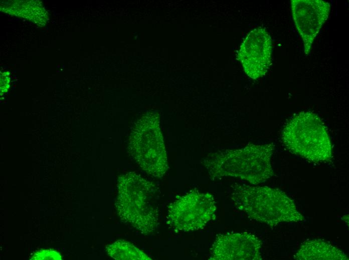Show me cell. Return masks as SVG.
Instances as JSON below:
<instances>
[{"label": "cell", "mask_w": 349, "mask_h": 260, "mask_svg": "<svg viewBox=\"0 0 349 260\" xmlns=\"http://www.w3.org/2000/svg\"><path fill=\"white\" fill-rule=\"evenodd\" d=\"M275 147L273 143L248 144L242 148L209 154L202 164L212 180L229 176L258 184L274 174L271 158Z\"/></svg>", "instance_id": "1"}, {"label": "cell", "mask_w": 349, "mask_h": 260, "mask_svg": "<svg viewBox=\"0 0 349 260\" xmlns=\"http://www.w3.org/2000/svg\"><path fill=\"white\" fill-rule=\"evenodd\" d=\"M117 188L115 206L121 220L145 234L155 231L159 220L157 186L129 172L118 178Z\"/></svg>", "instance_id": "2"}, {"label": "cell", "mask_w": 349, "mask_h": 260, "mask_svg": "<svg viewBox=\"0 0 349 260\" xmlns=\"http://www.w3.org/2000/svg\"><path fill=\"white\" fill-rule=\"evenodd\" d=\"M231 188L233 204L256 221L273 226L304 219L294 201L279 189L238 184Z\"/></svg>", "instance_id": "3"}, {"label": "cell", "mask_w": 349, "mask_h": 260, "mask_svg": "<svg viewBox=\"0 0 349 260\" xmlns=\"http://www.w3.org/2000/svg\"><path fill=\"white\" fill-rule=\"evenodd\" d=\"M284 146L291 152L313 162L332 158V148L327 130L318 115L310 112L294 114L281 133Z\"/></svg>", "instance_id": "4"}, {"label": "cell", "mask_w": 349, "mask_h": 260, "mask_svg": "<svg viewBox=\"0 0 349 260\" xmlns=\"http://www.w3.org/2000/svg\"><path fill=\"white\" fill-rule=\"evenodd\" d=\"M128 150L146 172L159 178L164 175L168 164L158 114H147L136 122L129 136Z\"/></svg>", "instance_id": "5"}, {"label": "cell", "mask_w": 349, "mask_h": 260, "mask_svg": "<svg viewBox=\"0 0 349 260\" xmlns=\"http://www.w3.org/2000/svg\"><path fill=\"white\" fill-rule=\"evenodd\" d=\"M216 209L212 194L192 190L168 206L166 222L178 232L199 230L215 218Z\"/></svg>", "instance_id": "6"}, {"label": "cell", "mask_w": 349, "mask_h": 260, "mask_svg": "<svg viewBox=\"0 0 349 260\" xmlns=\"http://www.w3.org/2000/svg\"><path fill=\"white\" fill-rule=\"evenodd\" d=\"M272 44L264 28L251 30L240 46L237 58L245 74L256 80L264 76L272 64Z\"/></svg>", "instance_id": "7"}, {"label": "cell", "mask_w": 349, "mask_h": 260, "mask_svg": "<svg viewBox=\"0 0 349 260\" xmlns=\"http://www.w3.org/2000/svg\"><path fill=\"white\" fill-rule=\"evenodd\" d=\"M291 4L293 18L303 42L304 52L307 56L328 17L330 4L321 0H292Z\"/></svg>", "instance_id": "8"}, {"label": "cell", "mask_w": 349, "mask_h": 260, "mask_svg": "<svg viewBox=\"0 0 349 260\" xmlns=\"http://www.w3.org/2000/svg\"><path fill=\"white\" fill-rule=\"evenodd\" d=\"M262 242L247 232H228L217 236L211 248L210 260H260Z\"/></svg>", "instance_id": "9"}, {"label": "cell", "mask_w": 349, "mask_h": 260, "mask_svg": "<svg viewBox=\"0 0 349 260\" xmlns=\"http://www.w3.org/2000/svg\"><path fill=\"white\" fill-rule=\"evenodd\" d=\"M297 260H348L345 254L337 247L322 240L305 241L294 256Z\"/></svg>", "instance_id": "10"}, {"label": "cell", "mask_w": 349, "mask_h": 260, "mask_svg": "<svg viewBox=\"0 0 349 260\" xmlns=\"http://www.w3.org/2000/svg\"><path fill=\"white\" fill-rule=\"evenodd\" d=\"M106 251L112 258L117 260H151L145 253L129 242L118 240L108 245Z\"/></svg>", "instance_id": "11"}, {"label": "cell", "mask_w": 349, "mask_h": 260, "mask_svg": "<svg viewBox=\"0 0 349 260\" xmlns=\"http://www.w3.org/2000/svg\"><path fill=\"white\" fill-rule=\"evenodd\" d=\"M30 259L31 260H62L60 254L53 250H40L35 252Z\"/></svg>", "instance_id": "12"}, {"label": "cell", "mask_w": 349, "mask_h": 260, "mask_svg": "<svg viewBox=\"0 0 349 260\" xmlns=\"http://www.w3.org/2000/svg\"><path fill=\"white\" fill-rule=\"evenodd\" d=\"M342 220L346 223L347 224V225L348 226V214H345L343 215Z\"/></svg>", "instance_id": "13"}]
</instances>
